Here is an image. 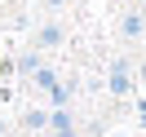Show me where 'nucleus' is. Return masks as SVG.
I'll return each mask as SVG.
<instances>
[{"label":"nucleus","mask_w":146,"mask_h":137,"mask_svg":"<svg viewBox=\"0 0 146 137\" xmlns=\"http://www.w3.org/2000/svg\"><path fill=\"white\" fill-rule=\"evenodd\" d=\"M142 31H146V18H142V9H128L124 18H119V36H124V40H142Z\"/></svg>","instance_id":"f03ea898"},{"label":"nucleus","mask_w":146,"mask_h":137,"mask_svg":"<svg viewBox=\"0 0 146 137\" xmlns=\"http://www.w3.org/2000/svg\"><path fill=\"white\" fill-rule=\"evenodd\" d=\"M128 89H133L128 62H111V93H128Z\"/></svg>","instance_id":"20e7f679"},{"label":"nucleus","mask_w":146,"mask_h":137,"mask_svg":"<svg viewBox=\"0 0 146 137\" xmlns=\"http://www.w3.org/2000/svg\"><path fill=\"white\" fill-rule=\"evenodd\" d=\"M49 124V111H40V106H31L27 115H22V128H27V133H36V128H44Z\"/></svg>","instance_id":"39448f33"},{"label":"nucleus","mask_w":146,"mask_h":137,"mask_svg":"<svg viewBox=\"0 0 146 137\" xmlns=\"http://www.w3.org/2000/svg\"><path fill=\"white\" fill-rule=\"evenodd\" d=\"M31 80H36V89H40V93H53V89H58V75L49 71V66H40V71L31 75Z\"/></svg>","instance_id":"423d86ee"},{"label":"nucleus","mask_w":146,"mask_h":137,"mask_svg":"<svg viewBox=\"0 0 146 137\" xmlns=\"http://www.w3.org/2000/svg\"><path fill=\"white\" fill-rule=\"evenodd\" d=\"M49 128H53V137H75V119H71V111H53L49 115Z\"/></svg>","instance_id":"7ed1b4c3"},{"label":"nucleus","mask_w":146,"mask_h":137,"mask_svg":"<svg viewBox=\"0 0 146 137\" xmlns=\"http://www.w3.org/2000/svg\"><path fill=\"white\" fill-rule=\"evenodd\" d=\"M44 5H49V9H62V5H66V0H44Z\"/></svg>","instance_id":"6e6552de"},{"label":"nucleus","mask_w":146,"mask_h":137,"mask_svg":"<svg viewBox=\"0 0 146 137\" xmlns=\"http://www.w3.org/2000/svg\"><path fill=\"white\" fill-rule=\"evenodd\" d=\"M36 71H40V53H36V49H27V53L18 58V75H36Z\"/></svg>","instance_id":"0eeeda50"},{"label":"nucleus","mask_w":146,"mask_h":137,"mask_svg":"<svg viewBox=\"0 0 146 137\" xmlns=\"http://www.w3.org/2000/svg\"><path fill=\"white\" fill-rule=\"evenodd\" d=\"M62 40H66V31H62V22L58 18H49V22H40L36 27V40H31V49H62Z\"/></svg>","instance_id":"f257e3e1"},{"label":"nucleus","mask_w":146,"mask_h":137,"mask_svg":"<svg viewBox=\"0 0 146 137\" xmlns=\"http://www.w3.org/2000/svg\"><path fill=\"white\" fill-rule=\"evenodd\" d=\"M0 137H9V124H5V119H0Z\"/></svg>","instance_id":"1a4fd4ad"}]
</instances>
